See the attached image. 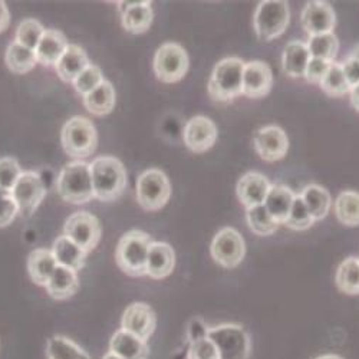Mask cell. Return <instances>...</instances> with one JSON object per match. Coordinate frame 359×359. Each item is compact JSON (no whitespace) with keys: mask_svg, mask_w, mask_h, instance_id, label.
<instances>
[{"mask_svg":"<svg viewBox=\"0 0 359 359\" xmlns=\"http://www.w3.org/2000/svg\"><path fill=\"white\" fill-rule=\"evenodd\" d=\"M91 177L95 198L109 203L123 196L127 189V170L115 157L104 156L95 158L91 164Z\"/></svg>","mask_w":359,"mask_h":359,"instance_id":"obj_1","label":"cell"},{"mask_svg":"<svg viewBox=\"0 0 359 359\" xmlns=\"http://www.w3.org/2000/svg\"><path fill=\"white\" fill-rule=\"evenodd\" d=\"M246 62L229 56L216 64L208 79V95L217 102H231L243 95V69Z\"/></svg>","mask_w":359,"mask_h":359,"instance_id":"obj_2","label":"cell"},{"mask_svg":"<svg viewBox=\"0 0 359 359\" xmlns=\"http://www.w3.org/2000/svg\"><path fill=\"white\" fill-rule=\"evenodd\" d=\"M153 238L148 233L134 229L127 231L116 246L115 260L121 271L133 278L147 276V262Z\"/></svg>","mask_w":359,"mask_h":359,"instance_id":"obj_3","label":"cell"},{"mask_svg":"<svg viewBox=\"0 0 359 359\" xmlns=\"http://www.w3.org/2000/svg\"><path fill=\"white\" fill-rule=\"evenodd\" d=\"M56 189L67 203L81 205L95 198L91 165L85 161H72L59 172Z\"/></svg>","mask_w":359,"mask_h":359,"instance_id":"obj_4","label":"cell"},{"mask_svg":"<svg viewBox=\"0 0 359 359\" xmlns=\"http://www.w3.org/2000/svg\"><path fill=\"white\" fill-rule=\"evenodd\" d=\"M65 153L75 161L91 157L98 145V133L94 124L85 116H72L61 133Z\"/></svg>","mask_w":359,"mask_h":359,"instance_id":"obj_5","label":"cell"},{"mask_svg":"<svg viewBox=\"0 0 359 359\" xmlns=\"http://www.w3.org/2000/svg\"><path fill=\"white\" fill-rule=\"evenodd\" d=\"M290 23V8L285 0H263L255 11L253 27L263 42L280 38Z\"/></svg>","mask_w":359,"mask_h":359,"instance_id":"obj_6","label":"cell"},{"mask_svg":"<svg viewBox=\"0 0 359 359\" xmlns=\"http://www.w3.org/2000/svg\"><path fill=\"white\" fill-rule=\"evenodd\" d=\"M207 337L219 349L220 359H249L252 339L246 329L238 323H222L208 327Z\"/></svg>","mask_w":359,"mask_h":359,"instance_id":"obj_7","label":"cell"},{"mask_svg":"<svg viewBox=\"0 0 359 359\" xmlns=\"http://www.w3.org/2000/svg\"><path fill=\"white\" fill-rule=\"evenodd\" d=\"M171 197V183L167 174L158 168H149L137 180V201L147 212H157Z\"/></svg>","mask_w":359,"mask_h":359,"instance_id":"obj_8","label":"cell"},{"mask_svg":"<svg viewBox=\"0 0 359 359\" xmlns=\"http://www.w3.org/2000/svg\"><path fill=\"white\" fill-rule=\"evenodd\" d=\"M156 76L164 83H175L182 81L190 68V59L187 50L175 42L161 45L153 61Z\"/></svg>","mask_w":359,"mask_h":359,"instance_id":"obj_9","label":"cell"},{"mask_svg":"<svg viewBox=\"0 0 359 359\" xmlns=\"http://www.w3.org/2000/svg\"><path fill=\"white\" fill-rule=\"evenodd\" d=\"M246 250L243 236L233 227H223L210 245L213 260L226 269H234L241 264L246 257Z\"/></svg>","mask_w":359,"mask_h":359,"instance_id":"obj_10","label":"cell"},{"mask_svg":"<svg viewBox=\"0 0 359 359\" xmlns=\"http://www.w3.org/2000/svg\"><path fill=\"white\" fill-rule=\"evenodd\" d=\"M9 194L19 207V215L29 217L36 212V208L43 201L46 186L39 172L23 171Z\"/></svg>","mask_w":359,"mask_h":359,"instance_id":"obj_11","label":"cell"},{"mask_svg":"<svg viewBox=\"0 0 359 359\" xmlns=\"http://www.w3.org/2000/svg\"><path fill=\"white\" fill-rule=\"evenodd\" d=\"M64 231L86 253H91L98 246L102 234L98 219L88 212H78L68 217Z\"/></svg>","mask_w":359,"mask_h":359,"instance_id":"obj_12","label":"cell"},{"mask_svg":"<svg viewBox=\"0 0 359 359\" xmlns=\"http://www.w3.org/2000/svg\"><path fill=\"white\" fill-rule=\"evenodd\" d=\"M253 147L263 161L276 163L286 157L289 151V138L279 126H264L255 133Z\"/></svg>","mask_w":359,"mask_h":359,"instance_id":"obj_13","label":"cell"},{"mask_svg":"<svg viewBox=\"0 0 359 359\" xmlns=\"http://www.w3.org/2000/svg\"><path fill=\"white\" fill-rule=\"evenodd\" d=\"M217 126L213 119L204 115H197L189 119L183 131L186 147L196 154H203L213 148L217 141Z\"/></svg>","mask_w":359,"mask_h":359,"instance_id":"obj_14","label":"cell"},{"mask_svg":"<svg viewBox=\"0 0 359 359\" xmlns=\"http://www.w3.org/2000/svg\"><path fill=\"white\" fill-rule=\"evenodd\" d=\"M304 31L309 36L334 34L337 26V13L329 2L313 0L308 2L301 13Z\"/></svg>","mask_w":359,"mask_h":359,"instance_id":"obj_15","label":"cell"},{"mask_svg":"<svg viewBox=\"0 0 359 359\" xmlns=\"http://www.w3.org/2000/svg\"><path fill=\"white\" fill-rule=\"evenodd\" d=\"M156 326V312L151 306L144 302H135L130 305L121 318V329L144 341H148L153 337Z\"/></svg>","mask_w":359,"mask_h":359,"instance_id":"obj_16","label":"cell"},{"mask_svg":"<svg viewBox=\"0 0 359 359\" xmlns=\"http://www.w3.org/2000/svg\"><path fill=\"white\" fill-rule=\"evenodd\" d=\"M273 86V72L266 62H246L243 69V95L252 100L267 97Z\"/></svg>","mask_w":359,"mask_h":359,"instance_id":"obj_17","label":"cell"},{"mask_svg":"<svg viewBox=\"0 0 359 359\" xmlns=\"http://www.w3.org/2000/svg\"><path fill=\"white\" fill-rule=\"evenodd\" d=\"M272 183L264 174L259 171H249L241 177L236 186V194L241 203L249 208L263 204L267 193L271 191Z\"/></svg>","mask_w":359,"mask_h":359,"instance_id":"obj_18","label":"cell"},{"mask_svg":"<svg viewBox=\"0 0 359 359\" xmlns=\"http://www.w3.org/2000/svg\"><path fill=\"white\" fill-rule=\"evenodd\" d=\"M116 6L121 12V23L127 32L141 35L151 27L154 19L151 2H116Z\"/></svg>","mask_w":359,"mask_h":359,"instance_id":"obj_19","label":"cell"},{"mask_svg":"<svg viewBox=\"0 0 359 359\" xmlns=\"http://www.w3.org/2000/svg\"><path fill=\"white\" fill-rule=\"evenodd\" d=\"M175 267L174 249L165 242H153L148 253L147 276L156 280L168 278Z\"/></svg>","mask_w":359,"mask_h":359,"instance_id":"obj_20","label":"cell"},{"mask_svg":"<svg viewBox=\"0 0 359 359\" xmlns=\"http://www.w3.org/2000/svg\"><path fill=\"white\" fill-rule=\"evenodd\" d=\"M68 46V39L61 31L46 29L38 48L35 49L38 62L46 67H55L67 52Z\"/></svg>","mask_w":359,"mask_h":359,"instance_id":"obj_21","label":"cell"},{"mask_svg":"<svg viewBox=\"0 0 359 359\" xmlns=\"http://www.w3.org/2000/svg\"><path fill=\"white\" fill-rule=\"evenodd\" d=\"M296 196L297 194L285 184H272L271 191L267 193L263 205L279 226L285 224L287 220Z\"/></svg>","mask_w":359,"mask_h":359,"instance_id":"obj_22","label":"cell"},{"mask_svg":"<svg viewBox=\"0 0 359 359\" xmlns=\"http://www.w3.org/2000/svg\"><path fill=\"white\" fill-rule=\"evenodd\" d=\"M109 352L123 359H148L149 348L147 341L119 329L109 341Z\"/></svg>","mask_w":359,"mask_h":359,"instance_id":"obj_23","label":"cell"},{"mask_svg":"<svg viewBox=\"0 0 359 359\" xmlns=\"http://www.w3.org/2000/svg\"><path fill=\"white\" fill-rule=\"evenodd\" d=\"M309 61L311 53L306 42L292 41L285 46L282 53V69L289 78H304Z\"/></svg>","mask_w":359,"mask_h":359,"instance_id":"obj_24","label":"cell"},{"mask_svg":"<svg viewBox=\"0 0 359 359\" xmlns=\"http://www.w3.org/2000/svg\"><path fill=\"white\" fill-rule=\"evenodd\" d=\"M79 287V279L75 271H71L68 267L57 266L45 289L48 294L55 299V301H67L72 297Z\"/></svg>","mask_w":359,"mask_h":359,"instance_id":"obj_25","label":"cell"},{"mask_svg":"<svg viewBox=\"0 0 359 359\" xmlns=\"http://www.w3.org/2000/svg\"><path fill=\"white\" fill-rule=\"evenodd\" d=\"M52 253L56 259L57 266H64L71 269V271H81V269L85 266V259H86V252L81 249L74 241L68 236H59L52 248Z\"/></svg>","mask_w":359,"mask_h":359,"instance_id":"obj_26","label":"cell"},{"mask_svg":"<svg viewBox=\"0 0 359 359\" xmlns=\"http://www.w3.org/2000/svg\"><path fill=\"white\" fill-rule=\"evenodd\" d=\"M89 65V59L86 52L78 46L71 45L68 46L64 56L59 59V62L55 65V71L57 76L61 78L64 82L72 83L75 78Z\"/></svg>","mask_w":359,"mask_h":359,"instance_id":"obj_27","label":"cell"},{"mask_svg":"<svg viewBox=\"0 0 359 359\" xmlns=\"http://www.w3.org/2000/svg\"><path fill=\"white\" fill-rule=\"evenodd\" d=\"M57 263L52 253L48 249H36L27 257V272L34 283L38 286H46L50 276L56 271Z\"/></svg>","mask_w":359,"mask_h":359,"instance_id":"obj_28","label":"cell"},{"mask_svg":"<svg viewBox=\"0 0 359 359\" xmlns=\"http://www.w3.org/2000/svg\"><path fill=\"white\" fill-rule=\"evenodd\" d=\"M299 196H301L302 201L308 207V210L315 222L323 220L327 216L329 210H331V205H332L331 194H329V191L325 187L319 184L306 186Z\"/></svg>","mask_w":359,"mask_h":359,"instance_id":"obj_29","label":"cell"},{"mask_svg":"<svg viewBox=\"0 0 359 359\" xmlns=\"http://www.w3.org/2000/svg\"><path fill=\"white\" fill-rule=\"evenodd\" d=\"M115 100L116 95L114 85L105 79L93 93L83 97V104L91 114L97 116H105L112 112L115 107Z\"/></svg>","mask_w":359,"mask_h":359,"instance_id":"obj_30","label":"cell"},{"mask_svg":"<svg viewBox=\"0 0 359 359\" xmlns=\"http://www.w3.org/2000/svg\"><path fill=\"white\" fill-rule=\"evenodd\" d=\"M338 222L346 227L359 226V193L353 190L342 191L334 204Z\"/></svg>","mask_w":359,"mask_h":359,"instance_id":"obj_31","label":"cell"},{"mask_svg":"<svg viewBox=\"0 0 359 359\" xmlns=\"http://www.w3.org/2000/svg\"><path fill=\"white\" fill-rule=\"evenodd\" d=\"M5 61L9 71L13 74H27L38 64V57L35 50L27 49L18 42H12L6 49Z\"/></svg>","mask_w":359,"mask_h":359,"instance_id":"obj_32","label":"cell"},{"mask_svg":"<svg viewBox=\"0 0 359 359\" xmlns=\"http://www.w3.org/2000/svg\"><path fill=\"white\" fill-rule=\"evenodd\" d=\"M46 356L48 359H93L78 344L62 335L48 339Z\"/></svg>","mask_w":359,"mask_h":359,"instance_id":"obj_33","label":"cell"},{"mask_svg":"<svg viewBox=\"0 0 359 359\" xmlns=\"http://www.w3.org/2000/svg\"><path fill=\"white\" fill-rule=\"evenodd\" d=\"M337 287L349 296L359 294V259L346 257L337 269Z\"/></svg>","mask_w":359,"mask_h":359,"instance_id":"obj_34","label":"cell"},{"mask_svg":"<svg viewBox=\"0 0 359 359\" xmlns=\"http://www.w3.org/2000/svg\"><path fill=\"white\" fill-rule=\"evenodd\" d=\"M311 57L323 59L327 62H335L339 50V41L335 34H325L318 36H309L306 42Z\"/></svg>","mask_w":359,"mask_h":359,"instance_id":"obj_35","label":"cell"},{"mask_svg":"<svg viewBox=\"0 0 359 359\" xmlns=\"http://www.w3.org/2000/svg\"><path fill=\"white\" fill-rule=\"evenodd\" d=\"M246 223L252 233L263 237L273 234L279 229V224L267 213L263 204L246 208Z\"/></svg>","mask_w":359,"mask_h":359,"instance_id":"obj_36","label":"cell"},{"mask_svg":"<svg viewBox=\"0 0 359 359\" xmlns=\"http://www.w3.org/2000/svg\"><path fill=\"white\" fill-rule=\"evenodd\" d=\"M319 86L322 88V91L334 98H341L346 94H349L351 91V85L348 83L345 74L342 71L341 62H332L331 68L326 72L325 78L322 79V82L319 83Z\"/></svg>","mask_w":359,"mask_h":359,"instance_id":"obj_37","label":"cell"},{"mask_svg":"<svg viewBox=\"0 0 359 359\" xmlns=\"http://www.w3.org/2000/svg\"><path fill=\"white\" fill-rule=\"evenodd\" d=\"M46 29L36 19H25L16 29V41L19 45L35 50Z\"/></svg>","mask_w":359,"mask_h":359,"instance_id":"obj_38","label":"cell"},{"mask_svg":"<svg viewBox=\"0 0 359 359\" xmlns=\"http://www.w3.org/2000/svg\"><path fill=\"white\" fill-rule=\"evenodd\" d=\"M315 223L316 222L311 216L308 207L302 201L301 196L297 194L296 198H294V203L292 205V210L289 213V217L285 222V226L292 229V230H296V231H304V230L311 229Z\"/></svg>","mask_w":359,"mask_h":359,"instance_id":"obj_39","label":"cell"},{"mask_svg":"<svg viewBox=\"0 0 359 359\" xmlns=\"http://www.w3.org/2000/svg\"><path fill=\"white\" fill-rule=\"evenodd\" d=\"M105 81L102 71L97 67L89 64L72 82V85L75 86L76 93L81 94L82 97L88 95L89 93H93L94 89H97L102 82Z\"/></svg>","mask_w":359,"mask_h":359,"instance_id":"obj_40","label":"cell"},{"mask_svg":"<svg viewBox=\"0 0 359 359\" xmlns=\"http://www.w3.org/2000/svg\"><path fill=\"white\" fill-rule=\"evenodd\" d=\"M23 170L19 163L12 157L0 158V189L6 193H11L18 180L20 178Z\"/></svg>","mask_w":359,"mask_h":359,"instance_id":"obj_41","label":"cell"},{"mask_svg":"<svg viewBox=\"0 0 359 359\" xmlns=\"http://www.w3.org/2000/svg\"><path fill=\"white\" fill-rule=\"evenodd\" d=\"M187 359H220V353L215 342L208 337H204L190 342Z\"/></svg>","mask_w":359,"mask_h":359,"instance_id":"obj_42","label":"cell"},{"mask_svg":"<svg viewBox=\"0 0 359 359\" xmlns=\"http://www.w3.org/2000/svg\"><path fill=\"white\" fill-rule=\"evenodd\" d=\"M332 62L323 61V59H318V57H311V61L308 64V68L305 71V79L309 83H315L319 85L322 82V79L325 78L326 72L331 68Z\"/></svg>","mask_w":359,"mask_h":359,"instance_id":"obj_43","label":"cell"},{"mask_svg":"<svg viewBox=\"0 0 359 359\" xmlns=\"http://www.w3.org/2000/svg\"><path fill=\"white\" fill-rule=\"evenodd\" d=\"M19 215V207L11 194L0 197V229L8 227Z\"/></svg>","mask_w":359,"mask_h":359,"instance_id":"obj_44","label":"cell"},{"mask_svg":"<svg viewBox=\"0 0 359 359\" xmlns=\"http://www.w3.org/2000/svg\"><path fill=\"white\" fill-rule=\"evenodd\" d=\"M342 71L345 74V78L348 81V83L352 86H355L356 83H359V62L358 59H355L352 55H348L344 61L341 62Z\"/></svg>","mask_w":359,"mask_h":359,"instance_id":"obj_45","label":"cell"},{"mask_svg":"<svg viewBox=\"0 0 359 359\" xmlns=\"http://www.w3.org/2000/svg\"><path fill=\"white\" fill-rule=\"evenodd\" d=\"M207 332H208V326L203 322V319L194 318V319L190 322V325H189L187 337H189V341L193 342V341H196V339H200V338L207 337Z\"/></svg>","mask_w":359,"mask_h":359,"instance_id":"obj_46","label":"cell"},{"mask_svg":"<svg viewBox=\"0 0 359 359\" xmlns=\"http://www.w3.org/2000/svg\"><path fill=\"white\" fill-rule=\"evenodd\" d=\"M11 25V12L5 2L0 0V34H4Z\"/></svg>","mask_w":359,"mask_h":359,"instance_id":"obj_47","label":"cell"},{"mask_svg":"<svg viewBox=\"0 0 359 359\" xmlns=\"http://www.w3.org/2000/svg\"><path fill=\"white\" fill-rule=\"evenodd\" d=\"M349 102L352 105V108L359 112V83H356L355 86L351 88L349 91Z\"/></svg>","mask_w":359,"mask_h":359,"instance_id":"obj_48","label":"cell"},{"mask_svg":"<svg viewBox=\"0 0 359 359\" xmlns=\"http://www.w3.org/2000/svg\"><path fill=\"white\" fill-rule=\"evenodd\" d=\"M315 359H344V358L339 356V355H334V353H326V355H320Z\"/></svg>","mask_w":359,"mask_h":359,"instance_id":"obj_49","label":"cell"},{"mask_svg":"<svg viewBox=\"0 0 359 359\" xmlns=\"http://www.w3.org/2000/svg\"><path fill=\"white\" fill-rule=\"evenodd\" d=\"M349 55H352L355 59H358V62H359V43L352 48V50L349 52Z\"/></svg>","mask_w":359,"mask_h":359,"instance_id":"obj_50","label":"cell"},{"mask_svg":"<svg viewBox=\"0 0 359 359\" xmlns=\"http://www.w3.org/2000/svg\"><path fill=\"white\" fill-rule=\"evenodd\" d=\"M102 359H123V358H119L118 355H115V353H112V352H108Z\"/></svg>","mask_w":359,"mask_h":359,"instance_id":"obj_51","label":"cell"},{"mask_svg":"<svg viewBox=\"0 0 359 359\" xmlns=\"http://www.w3.org/2000/svg\"><path fill=\"white\" fill-rule=\"evenodd\" d=\"M6 194H9V193H6V191H4L2 189H0V197H2V196H6Z\"/></svg>","mask_w":359,"mask_h":359,"instance_id":"obj_52","label":"cell"}]
</instances>
